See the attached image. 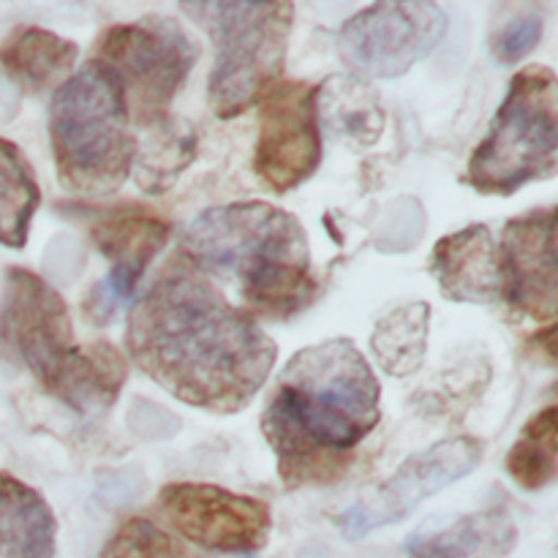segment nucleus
Returning a JSON list of instances; mask_svg holds the SVG:
<instances>
[{"label":"nucleus","mask_w":558,"mask_h":558,"mask_svg":"<svg viewBox=\"0 0 558 558\" xmlns=\"http://www.w3.org/2000/svg\"><path fill=\"white\" fill-rule=\"evenodd\" d=\"M183 256L210 283L238 289L248 314L287 319L316 298L303 223L267 202H234L199 213L183 234Z\"/></svg>","instance_id":"obj_3"},{"label":"nucleus","mask_w":558,"mask_h":558,"mask_svg":"<svg viewBox=\"0 0 558 558\" xmlns=\"http://www.w3.org/2000/svg\"><path fill=\"white\" fill-rule=\"evenodd\" d=\"M558 85L548 65H526L510 82L488 134L469 158L466 183L507 196L556 172Z\"/></svg>","instance_id":"obj_6"},{"label":"nucleus","mask_w":558,"mask_h":558,"mask_svg":"<svg viewBox=\"0 0 558 558\" xmlns=\"http://www.w3.org/2000/svg\"><path fill=\"white\" fill-rule=\"evenodd\" d=\"M316 118L338 140L357 147L374 145L385 131L379 96L357 76H330L316 87Z\"/></svg>","instance_id":"obj_17"},{"label":"nucleus","mask_w":558,"mask_h":558,"mask_svg":"<svg viewBox=\"0 0 558 558\" xmlns=\"http://www.w3.org/2000/svg\"><path fill=\"white\" fill-rule=\"evenodd\" d=\"M196 58V41L169 16L114 25L98 41V63L118 80L125 109H131V118L142 129L169 118V104Z\"/></svg>","instance_id":"obj_8"},{"label":"nucleus","mask_w":558,"mask_h":558,"mask_svg":"<svg viewBox=\"0 0 558 558\" xmlns=\"http://www.w3.org/2000/svg\"><path fill=\"white\" fill-rule=\"evenodd\" d=\"M131 360L189 407L234 414L254 401L276 365V343L191 265H172L129 314Z\"/></svg>","instance_id":"obj_1"},{"label":"nucleus","mask_w":558,"mask_h":558,"mask_svg":"<svg viewBox=\"0 0 558 558\" xmlns=\"http://www.w3.org/2000/svg\"><path fill=\"white\" fill-rule=\"evenodd\" d=\"M216 41L210 104L218 118H234L278 82L292 31V3L183 5Z\"/></svg>","instance_id":"obj_7"},{"label":"nucleus","mask_w":558,"mask_h":558,"mask_svg":"<svg viewBox=\"0 0 558 558\" xmlns=\"http://www.w3.org/2000/svg\"><path fill=\"white\" fill-rule=\"evenodd\" d=\"M90 240L109 262V272L87 298L85 314L96 325H104L112 319L120 303L134 294L147 265L161 254L169 240V223L150 207L129 202L96 213L90 221Z\"/></svg>","instance_id":"obj_13"},{"label":"nucleus","mask_w":558,"mask_h":558,"mask_svg":"<svg viewBox=\"0 0 558 558\" xmlns=\"http://www.w3.org/2000/svg\"><path fill=\"white\" fill-rule=\"evenodd\" d=\"M480 458H483V447L469 436L439 441L409 458L387 483L360 496L349 510L338 515V529L349 539H360L368 537L376 529L396 526L403 518L412 515L425 499L474 472Z\"/></svg>","instance_id":"obj_10"},{"label":"nucleus","mask_w":558,"mask_h":558,"mask_svg":"<svg viewBox=\"0 0 558 558\" xmlns=\"http://www.w3.org/2000/svg\"><path fill=\"white\" fill-rule=\"evenodd\" d=\"M98 558H199L183 539L147 518H129L107 539Z\"/></svg>","instance_id":"obj_24"},{"label":"nucleus","mask_w":558,"mask_h":558,"mask_svg":"<svg viewBox=\"0 0 558 558\" xmlns=\"http://www.w3.org/2000/svg\"><path fill=\"white\" fill-rule=\"evenodd\" d=\"M445 33L447 14L436 3H376L341 27L338 52L360 76L392 80L428 58Z\"/></svg>","instance_id":"obj_9"},{"label":"nucleus","mask_w":558,"mask_h":558,"mask_svg":"<svg viewBox=\"0 0 558 558\" xmlns=\"http://www.w3.org/2000/svg\"><path fill=\"white\" fill-rule=\"evenodd\" d=\"M58 523L36 488L0 472V558H54Z\"/></svg>","instance_id":"obj_16"},{"label":"nucleus","mask_w":558,"mask_h":558,"mask_svg":"<svg viewBox=\"0 0 558 558\" xmlns=\"http://www.w3.org/2000/svg\"><path fill=\"white\" fill-rule=\"evenodd\" d=\"M510 543V521L496 512H480L447 523H428L407 539V554L412 558H472L494 545L507 550Z\"/></svg>","instance_id":"obj_18"},{"label":"nucleus","mask_w":558,"mask_h":558,"mask_svg":"<svg viewBox=\"0 0 558 558\" xmlns=\"http://www.w3.org/2000/svg\"><path fill=\"white\" fill-rule=\"evenodd\" d=\"M0 336L47 392L80 414H98L118 398L125 360L109 343L76 347L63 298L27 270L5 278Z\"/></svg>","instance_id":"obj_4"},{"label":"nucleus","mask_w":558,"mask_h":558,"mask_svg":"<svg viewBox=\"0 0 558 558\" xmlns=\"http://www.w3.org/2000/svg\"><path fill=\"white\" fill-rule=\"evenodd\" d=\"M379 381L349 338H330L289 360L262 414L287 488L332 483L379 425Z\"/></svg>","instance_id":"obj_2"},{"label":"nucleus","mask_w":558,"mask_h":558,"mask_svg":"<svg viewBox=\"0 0 558 558\" xmlns=\"http://www.w3.org/2000/svg\"><path fill=\"white\" fill-rule=\"evenodd\" d=\"M322 163L316 87L308 82H276L259 98V140L254 169L276 194L303 185Z\"/></svg>","instance_id":"obj_12"},{"label":"nucleus","mask_w":558,"mask_h":558,"mask_svg":"<svg viewBox=\"0 0 558 558\" xmlns=\"http://www.w3.org/2000/svg\"><path fill=\"white\" fill-rule=\"evenodd\" d=\"M430 308L425 303L401 305L379 322L371 338L376 360L390 376H407L420 368L428 343Z\"/></svg>","instance_id":"obj_22"},{"label":"nucleus","mask_w":558,"mask_h":558,"mask_svg":"<svg viewBox=\"0 0 558 558\" xmlns=\"http://www.w3.org/2000/svg\"><path fill=\"white\" fill-rule=\"evenodd\" d=\"M505 300L537 322L556 316V213L534 210L507 221L499 240Z\"/></svg>","instance_id":"obj_14"},{"label":"nucleus","mask_w":558,"mask_h":558,"mask_svg":"<svg viewBox=\"0 0 558 558\" xmlns=\"http://www.w3.org/2000/svg\"><path fill=\"white\" fill-rule=\"evenodd\" d=\"M194 150V131L183 120L163 118L158 123L147 125L145 140H142V145H136L134 153L136 172H140L136 180L150 194H161L189 167Z\"/></svg>","instance_id":"obj_20"},{"label":"nucleus","mask_w":558,"mask_h":558,"mask_svg":"<svg viewBox=\"0 0 558 558\" xmlns=\"http://www.w3.org/2000/svg\"><path fill=\"white\" fill-rule=\"evenodd\" d=\"M41 202L31 163L20 147L0 140V245L25 248L31 221Z\"/></svg>","instance_id":"obj_21"},{"label":"nucleus","mask_w":558,"mask_h":558,"mask_svg":"<svg viewBox=\"0 0 558 558\" xmlns=\"http://www.w3.org/2000/svg\"><path fill=\"white\" fill-rule=\"evenodd\" d=\"M556 407L534 414L507 456V472L523 490H543L556 480Z\"/></svg>","instance_id":"obj_23"},{"label":"nucleus","mask_w":558,"mask_h":558,"mask_svg":"<svg viewBox=\"0 0 558 558\" xmlns=\"http://www.w3.org/2000/svg\"><path fill=\"white\" fill-rule=\"evenodd\" d=\"M543 25L545 22L539 14H523L518 20L507 22L494 38V54L499 58V63L510 65L526 58L543 38Z\"/></svg>","instance_id":"obj_25"},{"label":"nucleus","mask_w":558,"mask_h":558,"mask_svg":"<svg viewBox=\"0 0 558 558\" xmlns=\"http://www.w3.org/2000/svg\"><path fill=\"white\" fill-rule=\"evenodd\" d=\"M430 272L441 294L456 303L494 305L505 300L499 243L483 223L441 238L434 248Z\"/></svg>","instance_id":"obj_15"},{"label":"nucleus","mask_w":558,"mask_h":558,"mask_svg":"<svg viewBox=\"0 0 558 558\" xmlns=\"http://www.w3.org/2000/svg\"><path fill=\"white\" fill-rule=\"evenodd\" d=\"M74 41L44 27H22L0 49V63L27 90H44L76 63Z\"/></svg>","instance_id":"obj_19"},{"label":"nucleus","mask_w":558,"mask_h":558,"mask_svg":"<svg viewBox=\"0 0 558 558\" xmlns=\"http://www.w3.org/2000/svg\"><path fill=\"white\" fill-rule=\"evenodd\" d=\"M54 167L71 194L118 191L134 167L136 136L118 80L98 60L82 65L58 87L49 109Z\"/></svg>","instance_id":"obj_5"},{"label":"nucleus","mask_w":558,"mask_h":558,"mask_svg":"<svg viewBox=\"0 0 558 558\" xmlns=\"http://www.w3.org/2000/svg\"><path fill=\"white\" fill-rule=\"evenodd\" d=\"M158 505L180 537L213 554H256L272 532V512L265 501L210 483L163 485Z\"/></svg>","instance_id":"obj_11"}]
</instances>
